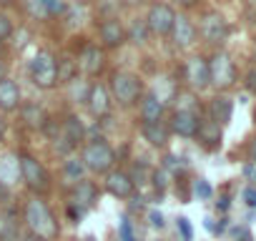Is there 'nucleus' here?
I'll use <instances>...</instances> for the list:
<instances>
[{"instance_id": "nucleus-1", "label": "nucleus", "mask_w": 256, "mask_h": 241, "mask_svg": "<svg viewBox=\"0 0 256 241\" xmlns=\"http://www.w3.org/2000/svg\"><path fill=\"white\" fill-rule=\"evenodd\" d=\"M20 224L26 226V231L36 234L43 241H56L60 236V224L58 216L53 214V208L48 206V201L43 196H28L23 201L20 208Z\"/></svg>"}, {"instance_id": "nucleus-2", "label": "nucleus", "mask_w": 256, "mask_h": 241, "mask_svg": "<svg viewBox=\"0 0 256 241\" xmlns=\"http://www.w3.org/2000/svg\"><path fill=\"white\" fill-rule=\"evenodd\" d=\"M80 161H83L88 174L106 176L108 171L116 168V151L106 138H90L80 148Z\"/></svg>"}, {"instance_id": "nucleus-3", "label": "nucleus", "mask_w": 256, "mask_h": 241, "mask_svg": "<svg viewBox=\"0 0 256 241\" xmlns=\"http://www.w3.org/2000/svg\"><path fill=\"white\" fill-rule=\"evenodd\" d=\"M108 90H110L113 103H118L120 108H134L144 98V80L131 70H118L113 73Z\"/></svg>"}, {"instance_id": "nucleus-4", "label": "nucleus", "mask_w": 256, "mask_h": 241, "mask_svg": "<svg viewBox=\"0 0 256 241\" xmlns=\"http://www.w3.org/2000/svg\"><path fill=\"white\" fill-rule=\"evenodd\" d=\"M56 56L50 50H38L30 63H28V76H30V83L40 90H50L58 86V66H56Z\"/></svg>"}, {"instance_id": "nucleus-5", "label": "nucleus", "mask_w": 256, "mask_h": 241, "mask_svg": "<svg viewBox=\"0 0 256 241\" xmlns=\"http://www.w3.org/2000/svg\"><path fill=\"white\" fill-rule=\"evenodd\" d=\"M18 156H20V184H26V188L33 196H43L50 188L48 168L33 154H18Z\"/></svg>"}, {"instance_id": "nucleus-6", "label": "nucleus", "mask_w": 256, "mask_h": 241, "mask_svg": "<svg viewBox=\"0 0 256 241\" xmlns=\"http://www.w3.org/2000/svg\"><path fill=\"white\" fill-rule=\"evenodd\" d=\"M208 80L211 86H216L218 90H226L236 83V66L231 60L228 53L218 50L211 60H208Z\"/></svg>"}, {"instance_id": "nucleus-7", "label": "nucleus", "mask_w": 256, "mask_h": 241, "mask_svg": "<svg viewBox=\"0 0 256 241\" xmlns=\"http://www.w3.org/2000/svg\"><path fill=\"white\" fill-rule=\"evenodd\" d=\"M146 26H148V33L151 36H171V28H174V20H176V13L168 3H154L148 8V16L144 18Z\"/></svg>"}, {"instance_id": "nucleus-8", "label": "nucleus", "mask_w": 256, "mask_h": 241, "mask_svg": "<svg viewBox=\"0 0 256 241\" xmlns=\"http://www.w3.org/2000/svg\"><path fill=\"white\" fill-rule=\"evenodd\" d=\"M103 186H106V191H108L113 198H118V201L131 198L134 191H136V181H134V176L128 174V171H123V168H113V171H108Z\"/></svg>"}, {"instance_id": "nucleus-9", "label": "nucleus", "mask_w": 256, "mask_h": 241, "mask_svg": "<svg viewBox=\"0 0 256 241\" xmlns=\"http://www.w3.org/2000/svg\"><path fill=\"white\" fill-rule=\"evenodd\" d=\"M86 108L93 118H106L113 108V98L106 83H90L88 96H86Z\"/></svg>"}, {"instance_id": "nucleus-10", "label": "nucleus", "mask_w": 256, "mask_h": 241, "mask_svg": "<svg viewBox=\"0 0 256 241\" xmlns=\"http://www.w3.org/2000/svg\"><path fill=\"white\" fill-rule=\"evenodd\" d=\"M198 128H201V118L196 110H174L171 116V124H168V131L181 136V138H196L198 136Z\"/></svg>"}, {"instance_id": "nucleus-11", "label": "nucleus", "mask_w": 256, "mask_h": 241, "mask_svg": "<svg viewBox=\"0 0 256 241\" xmlns=\"http://www.w3.org/2000/svg\"><path fill=\"white\" fill-rule=\"evenodd\" d=\"M98 38L103 48H120L126 43V26L118 18H103L98 26Z\"/></svg>"}, {"instance_id": "nucleus-12", "label": "nucleus", "mask_w": 256, "mask_h": 241, "mask_svg": "<svg viewBox=\"0 0 256 241\" xmlns=\"http://www.w3.org/2000/svg\"><path fill=\"white\" fill-rule=\"evenodd\" d=\"M198 30H201L204 40L206 43H214V46H221L226 40V36H228V26H226V20L218 13H206Z\"/></svg>"}, {"instance_id": "nucleus-13", "label": "nucleus", "mask_w": 256, "mask_h": 241, "mask_svg": "<svg viewBox=\"0 0 256 241\" xmlns=\"http://www.w3.org/2000/svg\"><path fill=\"white\" fill-rule=\"evenodd\" d=\"M0 184L8 188L20 184V156L16 151H0Z\"/></svg>"}, {"instance_id": "nucleus-14", "label": "nucleus", "mask_w": 256, "mask_h": 241, "mask_svg": "<svg viewBox=\"0 0 256 241\" xmlns=\"http://www.w3.org/2000/svg\"><path fill=\"white\" fill-rule=\"evenodd\" d=\"M23 106V93H20V86L13 80V78H0V113H13V110H20Z\"/></svg>"}, {"instance_id": "nucleus-15", "label": "nucleus", "mask_w": 256, "mask_h": 241, "mask_svg": "<svg viewBox=\"0 0 256 241\" xmlns=\"http://www.w3.org/2000/svg\"><path fill=\"white\" fill-rule=\"evenodd\" d=\"M186 80L194 90H204L206 86H211L208 80V60L201 56H194L186 60Z\"/></svg>"}, {"instance_id": "nucleus-16", "label": "nucleus", "mask_w": 256, "mask_h": 241, "mask_svg": "<svg viewBox=\"0 0 256 241\" xmlns=\"http://www.w3.org/2000/svg\"><path fill=\"white\" fill-rule=\"evenodd\" d=\"M164 110L166 106L154 96V93H144V98L138 100V113H141V126L148 124H161L164 120Z\"/></svg>"}, {"instance_id": "nucleus-17", "label": "nucleus", "mask_w": 256, "mask_h": 241, "mask_svg": "<svg viewBox=\"0 0 256 241\" xmlns=\"http://www.w3.org/2000/svg\"><path fill=\"white\" fill-rule=\"evenodd\" d=\"M106 63V53L98 46H86L83 53L78 56V70H83L86 76H98L103 70Z\"/></svg>"}, {"instance_id": "nucleus-18", "label": "nucleus", "mask_w": 256, "mask_h": 241, "mask_svg": "<svg viewBox=\"0 0 256 241\" xmlns=\"http://www.w3.org/2000/svg\"><path fill=\"white\" fill-rule=\"evenodd\" d=\"M98 196H100V188H98V184L90 181V178H83V181H78V184L73 186V204L80 206L83 211L93 208L96 201H98Z\"/></svg>"}, {"instance_id": "nucleus-19", "label": "nucleus", "mask_w": 256, "mask_h": 241, "mask_svg": "<svg viewBox=\"0 0 256 241\" xmlns=\"http://www.w3.org/2000/svg\"><path fill=\"white\" fill-rule=\"evenodd\" d=\"M20 236H23V224L18 214L10 206L0 208V241H20Z\"/></svg>"}, {"instance_id": "nucleus-20", "label": "nucleus", "mask_w": 256, "mask_h": 241, "mask_svg": "<svg viewBox=\"0 0 256 241\" xmlns=\"http://www.w3.org/2000/svg\"><path fill=\"white\" fill-rule=\"evenodd\" d=\"M171 38L176 48H188L196 40V26L186 18V16H176L174 28H171Z\"/></svg>"}, {"instance_id": "nucleus-21", "label": "nucleus", "mask_w": 256, "mask_h": 241, "mask_svg": "<svg viewBox=\"0 0 256 241\" xmlns=\"http://www.w3.org/2000/svg\"><path fill=\"white\" fill-rule=\"evenodd\" d=\"M60 136L73 146V148H78V146H83L86 144V126H83V120L78 118V116H66V120L60 124Z\"/></svg>"}, {"instance_id": "nucleus-22", "label": "nucleus", "mask_w": 256, "mask_h": 241, "mask_svg": "<svg viewBox=\"0 0 256 241\" xmlns=\"http://www.w3.org/2000/svg\"><path fill=\"white\" fill-rule=\"evenodd\" d=\"M141 134H144V138L154 146V148H166V144H168V136H171V131H168V126L164 124H148V126H141Z\"/></svg>"}, {"instance_id": "nucleus-23", "label": "nucleus", "mask_w": 256, "mask_h": 241, "mask_svg": "<svg viewBox=\"0 0 256 241\" xmlns=\"http://www.w3.org/2000/svg\"><path fill=\"white\" fill-rule=\"evenodd\" d=\"M60 174H63L66 184H70V186H76L78 181L88 178V171H86V166H83L80 156H68V158L63 161V168H60Z\"/></svg>"}, {"instance_id": "nucleus-24", "label": "nucleus", "mask_w": 256, "mask_h": 241, "mask_svg": "<svg viewBox=\"0 0 256 241\" xmlns=\"http://www.w3.org/2000/svg\"><path fill=\"white\" fill-rule=\"evenodd\" d=\"M20 113H23V120L30 126V128H46V124H48V113L38 106V103H23L20 106Z\"/></svg>"}, {"instance_id": "nucleus-25", "label": "nucleus", "mask_w": 256, "mask_h": 241, "mask_svg": "<svg viewBox=\"0 0 256 241\" xmlns=\"http://www.w3.org/2000/svg\"><path fill=\"white\" fill-rule=\"evenodd\" d=\"M148 26H146V20L144 18H134L131 23H128V28H126V40H131L134 46H146L148 43Z\"/></svg>"}, {"instance_id": "nucleus-26", "label": "nucleus", "mask_w": 256, "mask_h": 241, "mask_svg": "<svg viewBox=\"0 0 256 241\" xmlns=\"http://www.w3.org/2000/svg\"><path fill=\"white\" fill-rule=\"evenodd\" d=\"M211 120L218 124V126H224V124L231 120V100L226 96H216L211 100Z\"/></svg>"}, {"instance_id": "nucleus-27", "label": "nucleus", "mask_w": 256, "mask_h": 241, "mask_svg": "<svg viewBox=\"0 0 256 241\" xmlns=\"http://www.w3.org/2000/svg\"><path fill=\"white\" fill-rule=\"evenodd\" d=\"M198 138L204 141L206 148H216L221 144V126L214 124V120H201V128H198Z\"/></svg>"}, {"instance_id": "nucleus-28", "label": "nucleus", "mask_w": 256, "mask_h": 241, "mask_svg": "<svg viewBox=\"0 0 256 241\" xmlns=\"http://www.w3.org/2000/svg\"><path fill=\"white\" fill-rule=\"evenodd\" d=\"M56 66H58V83H70L78 78V60L60 58V60H56Z\"/></svg>"}, {"instance_id": "nucleus-29", "label": "nucleus", "mask_w": 256, "mask_h": 241, "mask_svg": "<svg viewBox=\"0 0 256 241\" xmlns=\"http://www.w3.org/2000/svg\"><path fill=\"white\" fill-rule=\"evenodd\" d=\"M23 3H26V13L33 20H48V10L43 6V0H23Z\"/></svg>"}, {"instance_id": "nucleus-30", "label": "nucleus", "mask_w": 256, "mask_h": 241, "mask_svg": "<svg viewBox=\"0 0 256 241\" xmlns=\"http://www.w3.org/2000/svg\"><path fill=\"white\" fill-rule=\"evenodd\" d=\"M68 86H70V98H73V103H86V96H88L90 83H83V78H76V80H70Z\"/></svg>"}, {"instance_id": "nucleus-31", "label": "nucleus", "mask_w": 256, "mask_h": 241, "mask_svg": "<svg viewBox=\"0 0 256 241\" xmlns=\"http://www.w3.org/2000/svg\"><path fill=\"white\" fill-rule=\"evenodd\" d=\"M43 6H46V10H48V18L66 16V10H68V3H66V0H43Z\"/></svg>"}, {"instance_id": "nucleus-32", "label": "nucleus", "mask_w": 256, "mask_h": 241, "mask_svg": "<svg viewBox=\"0 0 256 241\" xmlns=\"http://www.w3.org/2000/svg\"><path fill=\"white\" fill-rule=\"evenodd\" d=\"M13 30H16V26H13L10 16L0 10V43H6V40L13 36Z\"/></svg>"}, {"instance_id": "nucleus-33", "label": "nucleus", "mask_w": 256, "mask_h": 241, "mask_svg": "<svg viewBox=\"0 0 256 241\" xmlns=\"http://www.w3.org/2000/svg\"><path fill=\"white\" fill-rule=\"evenodd\" d=\"M118 238H120V241H136V231H134L131 218H123V221H120V226H118Z\"/></svg>"}, {"instance_id": "nucleus-34", "label": "nucleus", "mask_w": 256, "mask_h": 241, "mask_svg": "<svg viewBox=\"0 0 256 241\" xmlns=\"http://www.w3.org/2000/svg\"><path fill=\"white\" fill-rule=\"evenodd\" d=\"M194 191H196V196H198V198H211V194H214V188H211L204 178H198V181L194 184Z\"/></svg>"}, {"instance_id": "nucleus-35", "label": "nucleus", "mask_w": 256, "mask_h": 241, "mask_svg": "<svg viewBox=\"0 0 256 241\" xmlns=\"http://www.w3.org/2000/svg\"><path fill=\"white\" fill-rule=\"evenodd\" d=\"M244 201H246V206L256 208V186H246L244 188Z\"/></svg>"}, {"instance_id": "nucleus-36", "label": "nucleus", "mask_w": 256, "mask_h": 241, "mask_svg": "<svg viewBox=\"0 0 256 241\" xmlns=\"http://www.w3.org/2000/svg\"><path fill=\"white\" fill-rule=\"evenodd\" d=\"M178 231H181L184 241H191V224H188V218H178Z\"/></svg>"}, {"instance_id": "nucleus-37", "label": "nucleus", "mask_w": 256, "mask_h": 241, "mask_svg": "<svg viewBox=\"0 0 256 241\" xmlns=\"http://www.w3.org/2000/svg\"><path fill=\"white\" fill-rule=\"evenodd\" d=\"M148 221H151L154 228H164V214L161 211H151L148 214Z\"/></svg>"}, {"instance_id": "nucleus-38", "label": "nucleus", "mask_w": 256, "mask_h": 241, "mask_svg": "<svg viewBox=\"0 0 256 241\" xmlns=\"http://www.w3.org/2000/svg\"><path fill=\"white\" fill-rule=\"evenodd\" d=\"M244 83H246V88H248L251 93H256V68L246 73V80H244Z\"/></svg>"}, {"instance_id": "nucleus-39", "label": "nucleus", "mask_w": 256, "mask_h": 241, "mask_svg": "<svg viewBox=\"0 0 256 241\" xmlns=\"http://www.w3.org/2000/svg\"><path fill=\"white\" fill-rule=\"evenodd\" d=\"M244 176H246L248 181H256V164H254V161L244 166Z\"/></svg>"}, {"instance_id": "nucleus-40", "label": "nucleus", "mask_w": 256, "mask_h": 241, "mask_svg": "<svg viewBox=\"0 0 256 241\" xmlns=\"http://www.w3.org/2000/svg\"><path fill=\"white\" fill-rule=\"evenodd\" d=\"M20 241H43V238H38L36 234H30V231H26V228H23V236H20Z\"/></svg>"}, {"instance_id": "nucleus-41", "label": "nucleus", "mask_w": 256, "mask_h": 241, "mask_svg": "<svg viewBox=\"0 0 256 241\" xmlns=\"http://www.w3.org/2000/svg\"><path fill=\"white\" fill-rule=\"evenodd\" d=\"M176 3H178V6H184V8H191V6L196 3V0H176Z\"/></svg>"}, {"instance_id": "nucleus-42", "label": "nucleus", "mask_w": 256, "mask_h": 241, "mask_svg": "<svg viewBox=\"0 0 256 241\" xmlns=\"http://www.w3.org/2000/svg\"><path fill=\"white\" fill-rule=\"evenodd\" d=\"M16 3V0H0V8H10Z\"/></svg>"}, {"instance_id": "nucleus-43", "label": "nucleus", "mask_w": 256, "mask_h": 241, "mask_svg": "<svg viewBox=\"0 0 256 241\" xmlns=\"http://www.w3.org/2000/svg\"><path fill=\"white\" fill-rule=\"evenodd\" d=\"M251 161H254V164H256V141H254V144H251Z\"/></svg>"}, {"instance_id": "nucleus-44", "label": "nucleus", "mask_w": 256, "mask_h": 241, "mask_svg": "<svg viewBox=\"0 0 256 241\" xmlns=\"http://www.w3.org/2000/svg\"><path fill=\"white\" fill-rule=\"evenodd\" d=\"M123 3H128V6H141L144 0H123Z\"/></svg>"}]
</instances>
